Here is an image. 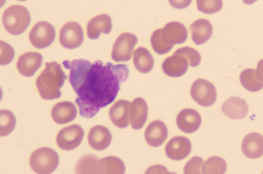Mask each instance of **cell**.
<instances>
[{"label": "cell", "mask_w": 263, "mask_h": 174, "mask_svg": "<svg viewBox=\"0 0 263 174\" xmlns=\"http://www.w3.org/2000/svg\"><path fill=\"white\" fill-rule=\"evenodd\" d=\"M63 65L70 70L69 82L77 94L76 103L82 117L91 119L116 99L122 83L129 75L124 64L105 65L101 61L92 64L87 60L65 61Z\"/></svg>", "instance_id": "1"}, {"label": "cell", "mask_w": 263, "mask_h": 174, "mask_svg": "<svg viewBox=\"0 0 263 174\" xmlns=\"http://www.w3.org/2000/svg\"><path fill=\"white\" fill-rule=\"evenodd\" d=\"M45 69L36 80L39 93L45 100H53L62 95L60 89L63 86L67 76L61 65L55 62L46 63Z\"/></svg>", "instance_id": "2"}, {"label": "cell", "mask_w": 263, "mask_h": 174, "mask_svg": "<svg viewBox=\"0 0 263 174\" xmlns=\"http://www.w3.org/2000/svg\"><path fill=\"white\" fill-rule=\"evenodd\" d=\"M187 38V31L184 25L172 22L153 32L151 44L156 53L163 55L168 53L175 45L184 43Z\"/></svg>", "instance_id": "3"}, {"label": "cell", "mask_w": 263, "mask_h": 174, "mask_svg": "<svg viewBox=\"0 0 263 174\" xmlns=\"http://www.w3.org/2000/svg\"><path fill=\"white\" fill-rule=\"evenodd\" d=\"M126 170L123 161L115 156L98 159L94 155L82 157L76 165L78 173H123Z\"/></svg>", "instance_id": "4"}, {"label": "cell", "mask_w": 263, "mask_h": 174, "mask_svg": "<svg viewBox=\"0 0 263 174\" xmlns=\"http://www.w3.org/2000/svg\"><path fill=\"white\" fill-rule=\"evenodd\" d=\"M31 16L26 7L14 5L7 8L3 16L4 26L13 35H20L29 26Z\"/></svg>", "instance_id": "5"}, {"label": "cell", "mask_w": 263, "mask_h": 174, "mask_svg": "<svg viewBox=\"0 0 263 174\" xmlns=\"http://www.w3.org/2000/svg\"><path fill=\"white\" fill-rule=\"evenodd\" d=\"M60 163L59 154L53 149L42 147L33 152L30 159V165L33 171L37 173H51Z\"/></svg>", "instance_id": "6"}, {"label": "cell", "mask_w": 263, "mask_h": 174, "mask_svg": "<svg viewBox=\"0 0 263 174\" xmlns=\"http://www.w3.org/2000/svg\"><path fill=\"white\" fill-rule=\"evenodd\" d=\"M137 43L138 38L135 35L129 32L123 33L118 37L113 45L112 60L117 62H126L130 60Z\"/></svg>", "instance_id": "7"}, {"label": "cell", "mask_w": 263, "mask_h": 174, "mask_svg": "<svg viewBox=\"0 0 263 174\" xmlns=\"http://www.w3.org/2000/svg\"><path fill=\"white\" fill-rule=\"evenodd\" d=\"M191 94L194 101L204 107L213 105L217 100V90L215 86L203 79L197 80L193 83Z\"/></svg>", "instance_id": "8"}, {"label": "cell", "mask_w": 263, "mask_h": 174, "mask_svg": "<svg viewBox=\"0 0 263 174\" xmlns=\"http://www.w3.org/2000/svg\"><path fill=\"white\" fill-rule=\"evenodd\" d=\"M55 34V30L52 25L46 22H40L30 31L29 40L33 46L44 49L53 43Z\"/></svg>", "instance_id": "9"}, {"label": "cell", "mask_w": 263, "mask_h": 174, "mask_svg": "<svg viewBox=\"0 0 263 174\" xmlns=\"http://www.w3.org/2000/svg\"><path fill=\"white\" fill-rule=\"evenodd\" d=\"M84 137V129L78 124H72L59 132L56 142L62 150L70 151L74 150L81 144Z\"/></svg>", "instance_id": "10"}, {"label": "cell", "mask_w": 263, "mask_h": 174, "mask_svg": "<svg viewBox=\"0 0 263 174\" xmlns=\"http://www.w3.org/2000/svg\"><path fill=\"white\" fill-rule=\"evenodd\" d=\"M83 30L77 22L66 23L60 31V41L63 47L69 49L79 47L84 42Z\"/></svg>", "instance_id": "11"}, {"label": "cell", "mask_w": 263, "mask_h": 174, "mask_svg": "<svg viewBox=\"0 0 263 174\" xmlns=\"http://www.w3.org/2000/svg\"><path fill=\"white\" fill-rule=\"evenodd\" d=\"M192 150V144L187 138L176 137L172 138L167 143L165 152L170 159L181 161L186 158Z\"/></svg>", "instance_id": "12"}, {"label": "cell", "mask_w": 263, "mask_h": 174, "mask_svg": "<svg viewBox=\"0 0 263 174\" xmlns=\"http://www.w3.org/2000/svg\"><path fill=\"white\" fill-rule=\"evenodd\" d=\"M189 62L183 55L175 52L168 57L162 64L164 73L172 78H179L184 75L187 70Z\"/></svg>", "instance_id": "13"}, {"label": "cell", "mask_w": 263, "mask_h": 174, "mask_svg": "<svg viewBox=\"0 0 263 174\" xmlns=\"http://www.w3.org/2000/svg\"><path fill=\"white\" fill-rule=\"evenodd\" d=\"M43 56L37 52H28L19 57L16 63L20 73L23 76L31 77L42 65Z\"/></svg>", "instance_id": "14"}, {"label": "cell", "mask_w": 263, "mask_h": 174, "mask_svg": "<svg viewBox=\"0 0 263 174\" xmlns=\"http://www.w3.org/2000/svg\"><path fill=\"white\" fill-rule=\"evenodd\" d=\"M202 119L200 114L193 109H184L177 115V124L180 130L185 133L191 134L198 130L201 126Z\"/></svg>", "instance_id": "15"}, {"label": "cell", "mask_w": 263, "mask_h": 174, "mask_svg": "<svg viewBox=\"0 0 263 174\" xmlns=\"http://www.w3.org/2000/svg\"><path fill=\"white\" fill-rule=\"evenodd\" d=\"M90 147L97 151H103L108 148L112 141V135L108 128L98 125L90 129L88 136Z\"/></svg>", "instance_id": "16"}, {"label": "cell", "mask_w": 263, "mask_h": 174, "mask_svg": "<svg viewBox=\"0 0 263 174\" xmlns=\"http://www.w3.org/2000/svg\"><path fill=\"white\" fill-rule=\"evenodd\" d=\"M132 103L120 100L115 103L109 110V117L115 126L125 128L130 123V111Z\"/></svg>", "instance_id": "17"}, {"label": "cell", "mask_w": 263, "mask_h": 174, "mask_svg": "<svg viewBox=\"0 0 263 174\" xmlns=\"http://www.w3.org/2000/svg\"><path fill=\"white\" fill-rule=\"evenodd\" d=\"M167 137L168 129L166 124L159 120L151 123L145 132L146 142L154 147L162 145Z\"/></svg>", "instance_id": "18"}, {"label": "cell", "mask_w": 263, "mask_h": 174, "mask_svg": "<svg viewBox=\"0 0 263 174\" xmlns=\"http://www.w3.org/2000/svg\"><path fill=\"white\" fill-rule=\"evenodd\" d=\"M111 29L112 21L110 16L107 14L98 15L88 22L87 35L90 39L96 40L100 37L102 33L109 34Z\"/></svg>", "instance_id": "19"}, {"label": "cell", "mask_w": 263, "mask_h": 174, "mask_svg": "<svg viewBox=\"0 0 263 174\" xmlns=\"http://www.w3.org/2000/svg\"><path fill=\"white\" fill-rule=\"evenodd\" d=\"M148 106L144 99L138 98L132 103L130 111V123L135 130L141 129L147 120Z\"/></svg>", "instance_id": "20"}, {"label": "cell", "mask_w": 263, "mask_h": 174, "mask_svg": "<svg viewBox=\"0 0 263 174\" xmlns=\"http://www.w3.org/2000/svg\"><path fill=\"white\" fill-rule=\"evenodd\" d=\"M78 110L75 105L70 102L57 103L52 110L53 121L57 124H64L72 122L77 118Z\"/></svg>", "instance_id": "21"}, {"label": "cell", "mask_w": 263, "mask_h": 174, "mask_svg": "<svg viewBox=\"0 0 263 174\" xmlns=\"http://www.w3.org/2000/svg\"><path fill=\"white\" fill-rule=\"evenodd\" d=\"M242 150L248 158H259L263 155V137L256 132L246 136L242 143Z\"/></svg>", "instance_id": "22"}, {"label": "cell", "mask_w": 263, "mask_h": 174, "mask_svg": "<svg viewBox=\"0 0 263 174\" xmlns=\"http://www.w3.org/2000/svg\"><path fill=\"white\" fill-rule=\"evenodd\" d=\"M221 110L230 119L241 120L248 114L249 106L243 99L233 97L228 99L223 104Z\"/></svg>", "instance_id": "23"}, {"label": "cell", "mask_w": 263, "mask_h": 174, "mask_svg": "<svg viewBox=\"0 0 263 174\" xmlns=\"http://www.w3.org/2000/svg\"><path fill=\"white\" fill-rule=\"evenodd\" d=\"M192 40L197 45H201L211 38L213 27L207 20L200 19L194 22L190 27Z\"/></svg>", "instance_id": "24"}, {"label": "cell", "mask_w": 263, "mask_h": 174, "mask_svg": "<svg viewBox=\"0 0 263 174\" xmlns=\"http://www.w3.org/2000/svg\"><path fill=\"white\" fill-rule=\"evenodd\" d=\"M134 63L138 71L142 73H147L153 70L154 60L146 48L140 47L135 52Z\"/></svg>", "instance_id": "25"}, {"label": "cell", "mask_w": 263, "mask_h": 174, "mask_svg": "<svg viewBox=\"0 0 263 174\" xmlns=\"http://www.w3.org/2000/svg\"><path fill=\"white\" fill-rule=\"evenodd\" d=\"M240 82L242 86L252 92H257L263 88V81L258 76L257 70L247 69L240 74Z\"/></svg>", "instance_id": "26"}, {"label": "cell", "mask_w": 263, "mask_h": 174, "mask_svg": "<svg viewBox=\"0 0 263 174\" xmlns=\"http://www.w3.org/2000/svg\"><path fill=\"white\" fill-rule=\"evenodd\" d=\"M227 168L226 161L219 157L215 156L203 163L201 171L206 174H221L226 172Z\"/></svg>", "instance_id": "27"}, {"label": "cell", "mask_w": 263, "mask_h": 174, "mask_svg": "<svg viewBox=\"0 0 263 174\" xmlns=\"http://www.w3.org/2000/svg\"><path fill=\"white\" fill-rule=\"evenodd\" d=\"M16 126V119L10 111L3 110L0 111V136L5 137L13 131Z\"/></svg>", "instance_id": "28"}, {"label": "cell", "mask_w": 263, "mask_h": 174, "mask_svg": "<svg viewBox=\"0 0 263 174\" xmlns=\"http://www.w3.org/2000/svg\"><path fill=\"white\" fill-rule=\"evenodd\" d=\"M196 4L197 9L206 14L216 13L223 7L222 0H196Z\"/></svg>", "instance_id": "29"}, {"label": "cell", "mask_w": 263, "mask_h": 174, "mask_svg": "<svg viewBox=\"0 0 263 174\" xmlns=\"http://www.w3.org/2000/svg\"><path fill=\"white\" fill-rule=\"evenodd\" d=\"M176 52L184 55L188 60L189 65L191 67H196L201 62L200 54L193 48L189 47L181 48L178 49Z\"/></svg>", "instance_id": "30"}, {"label": "cell", "mask_w": 263, "mask_h": 174, "mask_svg": "<svg viewBox=\"0 0 263 174\" xmlns=\"http://www.w3.org/2000/svg\"><path fill=\"white\" fill-rule=\"evenodd\" d=\"M203 160L199 157H194L185 165L184 169L185 173H201Z\"/></svg>", "instance_id": "31"}, {"label": "cell", "mask_w": 263, "mask_h": 174, "mask_svg": "<svg viewBox=\"0 0 263 174\" xmlns=\"http://www.w3.org/2000/svg\"><path fill=\"white\" fill-rule=\"evenodd\" d=\"M14 56L13 48L10 45L1 41V65L10 64L13 60Z\"/></svg>", "instance_id": "32"}, {"label": "cell", "mask_w": 263, "mask_h": 174, "mask_svg": "<svg viewBox=\"0 0 263 174\" xmlns=\"http://www.w3.org/2000/svg\"><path fill=\"white\" fill-rule=\"evenodd\" d=\"M193 0H168L170 4L176 9L182 10L191 5Z\"/></svg>", "instance_id": "33"}, {"label": "cell", "mask_w": 263, "mask_h": 174, "mask_svg": "<svg viewBox=\"0 0 263 174\" xmlns=\"http://www.w3.org/2000/svg\"><path fill=\"white\" fill-rule=\"evenodd\" d=\"M146 173H168V170L162 165H154L152 167L148 169L146 172Z\"/></svg>", "instance_id": "34"}, {"label": "cell", "mask_w": 263, "mask_h": 174, "mask_svg": "<svg viewBox=\"0 0 263 174\" xmlns=\"http://www.w3.org/2000/svg\"><path fill=\"white\" fill-rule=\"evenodd\" d=\"M257 71L259 77L263 81V60L260 61L258 63Z\"/></svg>", "instance_id": "35"}, {"label": "cell", "mask_w": 263, "mask_h": 174, "mask_svg": "<svg viewBox=\"0 0 263 174\" xmlns=\"http://www.w3.org/2000/svg\"><path fill=\"white\" fill-rule=\"evenodd\" d=\"M258 0H243V3L246 5H252L257 2Z\"/></svg>", "instance_id": "36"}, {"label": "cell", "mask_w": 263, "mask_h": 174, "mask_svg": "<svg viewBox=\"0 0 263 174\" xmlns=\"http://www.w3.org/2000/svg\"><path fill=\"white\" fill-rule=\"evenodd\" d=\"M18 1H20V2H25V1H27V0H18Z\"/></svg>", "instance_id": "37"}]
</instances>
